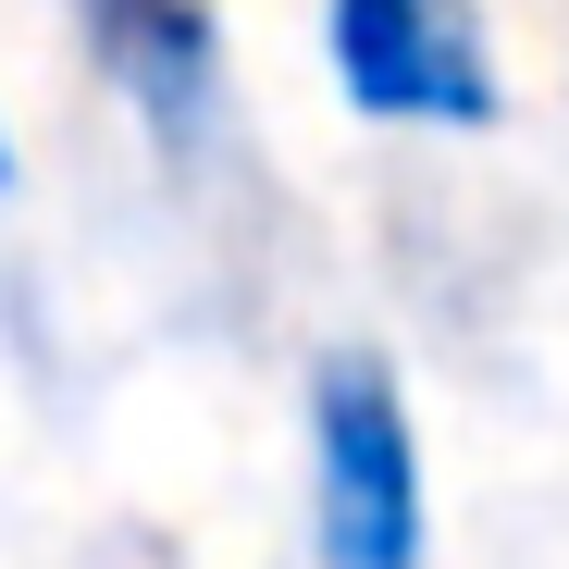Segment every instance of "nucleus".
<instances>
[{
	"label": "nucleus",
	"instance_id": "nucleus-3",
	"mask_svg": "<svg viewBox=\"0 0 569 569\" xmlns=\"http://www.w3.org/2000/svg\"><path fill=\"white\" fill-rule=\"evenodd\" d=\"M87 13V50L124 100L149 112V137H199L211 100H223V38L199 0H74Z\"/></svg>",
	"mask_w": 569,
	"mask_h": 569
},
{
	"label": "nucleus",
	"instance_id": "nucleus-4",
	"mask_svg": "<svg viewBox=\"0 0 569 569\" xmlns=\"http://www.w3.org/2000/svg\"><path fill=\"white\" fill-rule=\"evenodd\" d=\"M0 199H13V137H0Z\"/></svg>",
	"mask_w": 569,
	"mask_h": 569
},
{
	"label": "nucleus",
	"instance_id": "nucleus-1",
	"mask_svg": "<svg viewBox=\"0 0 569 569\" xmlns=\"http://www.w3.org/2000/svg\"><path fill=\"white\" fill-rule=\"evenodd\" d=\"M310 569H433L421 421L385 347L310 359Z\"/></svg>",
	"mask_w": 569,
	"mask_h": 569
},
{
	"label": "nucleus",
	"instance_id": "nucleus-2",
	"mask_svg": "<svg viewBox=\"0 0 569 569\" xmlns=\"http://www.w3.org/2000/svg\"><path fill=\"white\" fill-rule=\"evenodd\" d=\"M322 62L347 87V112L371 124L483 137L508 112V62L470 0H322Z\"/></svg>",
	"mask_w": 569,
	"mask_h": 569
}]
</instances>
